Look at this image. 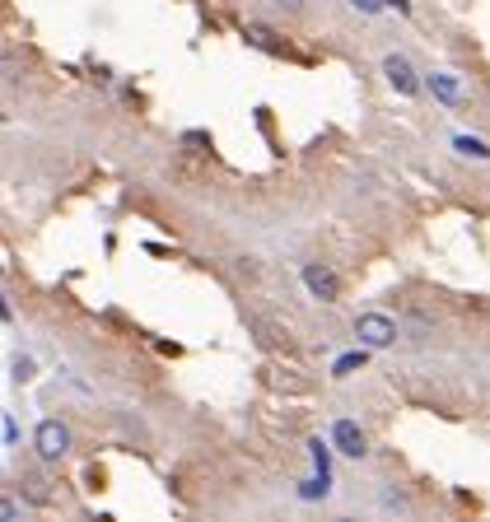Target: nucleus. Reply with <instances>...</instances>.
Returning a JSON list of instances; mask_svg holds the SVG:
<instances>
[{
  "instance_id": "9",
  "label": "nucleus",
  "mask_w": 490,
  "mask_h": 522,
  "mask_svg": "<svg viewBox=\"0 0 490 522\" xmlns=\"http://www.w3.org/2000/svg\"><path fill=\"white\" fill-rule=\"evenodd\" d=\"M364 364V350L360 354H345V360H336V378H345V373H355Z\"/></svg>"
},
{
  "instance_id": "1",
  "label": "nucleus",
  "mask_w": 490,
  "mask_h": 522,
  "mask_svg": "<svg viewBox=\"0 0 490 522\" xmlns=\"http://www.w3.org/2000/svg\"><path fill=\"white\" fill-rule=\"evenodd\" d=\"M355 336H360V345L383 350V345H393V341H397V327L387 322L383 312H360V318H355Z\"/></svg>"
},
{
  "instance_id": "8",
  "label": "nucleus",
  "mask_w": 490,
  "mask_h": 522,
  "mask_svg": "<svg viewBox=\"0 0 490 522\" xmlns=\"http://www.w3.org/2000/svg\"><path fill=\"white\" fill-rule=\"evenodd\" d=\"M430 89H435L439 98L453 103V98H458V79H453V75H430Z\"/></svg>"
},
{
  "instance_id": "10",
  "label": "nucleus",
  "mask_w": 490,
  "mask_h": 522,
  "mask_svg": "<svg viewBox=\"0 0 490 522\" xmlns=\"http://www.w3.org/2000/svg\"><path fill=\"white\" fill-rule=\"evenodd\" d=\"M182 145H192V150H201V145H211V136H201V131H187V136H182Z\"/></svg>"
},
{
  "instance_id": "7",
  "label": "nucleus",
  "mask_w": 490,
  "mask_h": 522,
  "mask_svg": "<svg viewBox=\"0 0 490 522\" xmlns=\"http://www.w3.org/2000/svg\"><path fill=\"white\" fill-rule=\"evenodd\" d=\"M453 145H458L462 154H472V159H490V145H486V140H477V136H458Z\"/></svg>"
},
{
  "instance_id": "6",
  "label": "nucleus",
  "mask_w": 490,
  "mask_h": 522,
  "mask_svg": "<svg viewBox=\"0 0 490 522\" xmlns=\"http://www.w3.org/2000/svg\"><path fill=\"white\" fill-rule=\"evenodd\" d=\"M243 37H248L253 47L271 52V56H285V43H276V33H271V29H262V24H248V29H243Z\"/></svg>"
},
{
  "instance_id": "12",
  "label": "nucleus",
  "mask_w": 490,
  "mask_h": 522,
  "mask_svg": "<svg viewBox=\"0 0 490 522\" xmlns=\"http://www.w3.org/2000/svg\"><path fill=\"white\" fill-rule=\"evenodd\" d=\"M280 10H303V0H276Z\"/></svg>"
},
{
  "instance_id": "3",
  "label": "nucleus",
  "mask_w": 490,
  "mask_h": 522,
  "mask_svg": "<svg viewBox=\"0 0 490 522\" xmlns=\"http://www.w3.org/2000/svg\"><path fill=\"white\" fill-rule=\"evenodd\" d=\"M303 285H309V294L322 299V303H336V299H341V280H336L327 266H318V261L303 266Z\"/></svg>"
},
{
  "instance_id": "2",
  "label": "nucleus",
  "mask_w": 490,
  "mask_h": 522,
  "mask_svg": "<svg viewBox=\"0 0 490 522\" xmlns=\"http://www.w3.org/2000/svg\"><path fill=\"white\" fill-rule=\"evenodd\" d=\"M33 443H37V457H43V462H61V457L71 452V429L61 420H43Z\"/></svg>"
},
{
  "instance_id": "5",
  "label": "nucleus",
  "mask_w": 490,
  "mask_h": 522,
  "mask_svg": "<svg viewBox=\"0 0 490 522\" xmlns=\"http://www.w3.org/2000/svg\"><path fill=\"white\" fill-rule=\"evenodd\" d=\"M332 448L345 457H364V429L355 420H336L332 425Z\"/></svg>"
},
{
  "instance_id": "11",
  "label": "nucleus",
  "mask_w": 490,
  "mask_h": 522,
  "mask_svg": "<svg viewBox=\"0 0 490 522\" xmlns=\"http://www.w3.org/2000/svg\"><path fill=\"white\" fill-rule=\"evenodd\" d=\"M387 10H397V14H411V0H383Z\"/></svg>"
},
{
  "instance_id": "4",
  "label": "nucleus",
  "mask_w": 490,
  "mask_h": 522,
  "mask_svg": "<svg viewBox=\"0 0 490 522\" xmlns=\"http://www.w3.org/2000/svg\"><path fill=\"white\" fill-rule=\"evenodd\" d=\"M383 75H387V85H393L397 94H416V89H420V79H416V70H411V61L397 56V52L383 61Z\"/></svg>"
}]
</instances>
